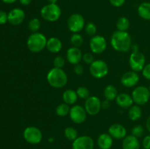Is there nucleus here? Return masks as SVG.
<instances>
[{
    "mask_svg": "<svg viewBox=\"0 0 150 149\" xmlns=\"http://www.w3.org/2000/svg\"><path fill=\"white\" fill-rule=\"evenodd\" d=\"M112 48L118 52H128L132 48V39L127 32L115 31L111 37Z\"/></svg>",
    "mask_w": 150,
    "mask_h": 149,
    "instance_id": "f257e3e1",
    "label": "nucleus"
},
{
    "mask_svg": "<svg viewBox=\"0 0 150 149\" xmlns=\"http://www.w3.org/2000/svg\"><path fill=\"white\" fill-rule=\"evenodd\" d=\"M46 80L51 87L54 89H62L67 83L68 77L62 69L54 67L48 71Z\"/></svg>",
    "mask_w": 150,
    "mask_h": 149,
    "instance_id": "f03ea898",
    "label": "nucleus"
},
{
    "mask_svg": "<svg viewBox=\"0 0 150 149\" xmlns=\"http://www.w3.org/2000/svg\"><path fill=\"white\" fill-rule=\"evenodd\" d=\"M48 39L46 37L40 32H34L31 34L27 39L26 45L32 53H40L46 48Z\"/></svg>",
    "mask_w": 150,
    "mask_h": 149,
    "instance_id": "7ed1b4c3",
    "label": "nucleus"
},
{
    "mask_svg": "<svg viewBox=\"0 0 150 149\" xmlns=\"http://www.w3.org/2000/svg\"><path fill=\"white\" fill-rule=\"evenodd\" d=\"M62 10L57 4H50L43 6L40 10V15L45 20L48 22H55L59 19Z\"/></svg>",
    "mask_w": 150,
    "mask_h": 149,
    "instance_id": "20e7f679",
    "label": "nucleus"
},
{
    "mask_svg": "<svg viewBox=\"0 0 150 149\" xmlns=\"http://www.w3.org/2000/svg\"><path fill=\"white\" fill-rule=\"evenodd\" d=\"M108 66L105 61L101 59L95 60L89 65V72L95 78L100 79L108 74Z\"/></svg>",
    "mask_w": 150,
    "mask_h": 149,
    "instance_id": "39448f33",
    "label": "nucleus"
},
{
    "mask_svg": "<svg viewBox=\"0 0 150 149\" xmlns=\"http://www.w3.org/2000/svg\"><path fill=\"white\" fill-rule=\"evenodd\" d=\"M134 103L136 105H144L149 102L150 99V91L149 88L144 86H137L133 91L131 94Z\"/></svg>",
    "mask_w": 150,
    "mask_h": 149,
    "instance_id": "423d86ee",
    "label": "nucleus"
},
{
    "mask_svg": "<svg viewBox=\"0 0 150 149\" xmlns=\"http://www.w3.org/2000/svg\"><path fill=\"white\" fill-rule=\"evenodd\" d=\"M129 65L133 71H142L146 65V58L144 53L139 51H133L129 58Z\"/></svg>",
    "mask_w": 150,
    "mask_h": 149,
    "instance_id": "0eeeda50",
    "label": "nucleus"
},
{
    "mask_svg": "<svg viewBox=\"0 0 150 149\" xmlns=\"http://www.w3.org/2000/svg\"><path fill=\"white\" fill-rule=\"evenodd\" d=\"M23 137L28 143L37 145L42 140V133L38 127L31 126L26 127L23 133Z\"/></svg>",
    "mask_w": 150,
    "mask_h": 149,
    "instance_id": "6e6552de",
    "label": "nucleus"
},
{
    "mask_svg": "<svg viewBox=\"0 0 150 149\" xmlns=\"http://www.w3.org/2000/svg\"><path fill=\"white\" fill-rule=\"evenodd\" d=\"M67 26L72 33H79L85 27V20L79 13H73L68 18Z\"/></svg>",
    "mask_w": 150,
    "mask_h": 149,
    "instance_id": "1a4fd4ad",
    "label": "nucleus"
},
{
    "mask_svg": "<svg viewBox=\"0 0 150 149\" xmlns=\"http://www.w3.org/2000/svg\"><path fill=\"white\" fill-rule=\"evenodd\" d=\"M69 115L73 123L76 124H81L86 121L87 112L85 108L81 105H76L70 108Z\"/></svg>",
    "mask_w": 150,
    "mask_h": 149,
    "instance_id": "9d476101",
    "label": "nucleus"
},
{
    "mask_svg": "<svg viewBox=\"0 0 150 149\" xmlns=\"http://www.w3.org/2000/svg\"><path fill=\"white\" fill-rule=\"evenodd\" d=\"M89 48L93 53H103L107 48V42L105 37L101 35H95L92 37L89 40Z\"/></svg>",
    "mask_w": 150,
    "mask_h": 149,
    "instance_id": "9b49d317",
    "label": "nucleus"
},
{
    "mask_svg": "<svg viewBox=\"0 0 150 149\" xmlns=\"http://www.w3.org/2000/svg\"><path fill=\"white\" fill-rule=\"evenodd\" d=\"M101 101L98 96H90L85 100L84 108L87 114L90 115H95L100 111Z\"/></svg>",
    "mask_w": 150,
    "mask_h": 149,
    "instance_id": "f8f14e48",
    "label": "nucleus"
},
{
    "mask_svg": "<svg viewBox=\"0 0 150 149\" xmlns=\"http://www.w3.org/2000/svg\"><path fill=\"white\" fill-rule=\"evenodd\" d=\"M95 142L87 135L78 137L72 143V149H94Z\"/></svg>",
    "mask_w": 150,
    "mask_h": 149,
    "instance_id": "ddd939ff",
    "label": "nucleus"
},
{
    "mask_svg": "<svg viewBox=\"0 0 150 149\" xmlns=\"http://www.w3.org/2000/svg\"><path fill=\"white\" fill-rule=\"evenodd\" d=\"M139 81V75L136 72L128 71L122 74L121 83L126 88H133L137 85Z\"/></svg>",
    "mask_w": 150,
    "mask_h": 149,
    "instance_id": "4468645a",
    "label": "nucleus"
},
{
    "mask_svg": "<svg viewBox=\"0 0 150 149\" xmlns=\"http://www.w3.org/2000/svg\"><path fill=\"white\" fill-rule=\"evenodd\" d=\"M108 133L116 140H123L127 136V129L123 125L120 124H114L110 126Z\"/></svg>",
    "mask_w": 150,
    "mask_h": 149,
    "instance_id": "2eb2a0df",
    "label": "nucleus"
},
{
    "mask_svg": "<svg viewBox=\"0 0 150 149\" xmlns=\"http://www.w3.org/2000/svg\"><path fill=\"white\" fill-rule=\"evenodd\" d=\"M66 58L70 64L76 65L81 62L83 58V54L80 48L72 46L67 49L66 53Z\"/></svg>",
    "mask_w": 150,
    "mask_h": 149,
    "instance_id": "dca6fc26",
    "label": "nucleus"
},
{
    "mask_svg": "<svg viewBox=\"0 0 150 149\" xmlns=\"http://www.w3.org/2000/svg\"><path fill=\"white\" fill-rule=\"evenodd\" d=\"M25 19V13L20 8H14L8 13V22L12 25L21 24Z\"/></svg>",
    "mask_w": 150,
    "mask_h": 149,
    "instance_id": "f3484780",
    "label": "nucleus"
},
{
    "mask_svg": "<svg viewBox=\"0 0 150 149\" xmlns=\"http://www.w3.org/2000/svg\"><path fill=\"white\" fill-rule=\"evenodd\" d=\"M113 138L108 133L100 134L97 140V144L100 149H111L113 145Z\"/></svg>",
    "mask_w": 150,
    "mask_h": 149,
    "instance_id": "a211bd4d",
    "label": "nucleus"
},
{
    "mask_svg": "<svg viewBox=\"0 0 150 149\" xmlns=\"http://www.w3.org/2000/svg\"><path fill=\"white\" fill-rule=\"evenodd\" d=\"M117 105L121 108H129L133 105V99L130 95L126 93H121L117 95L116 98Z\"/></svg>",
    "mask_w": 150,
    "mask_h": 149,
    "instance_id": "6ab92c4d",
    "label": "nucleus"
},
{
    "mask_svg": "<svg viewBox=\"0 0 150 149\" xmlns=\"http://www.w3.org/2000/svg\"><path fill=\"white\" fill-rule=\"evenodd\" d=\"M122 149H140V143L137 137L130 134L122 140Z\"/></svg>",
    "mask_w": 150,
    "mask_h": 149,
    "instance_id": "aec40b11",
    "label": "nucleus"
},
{
    "mask_svg": "<svg viewBox=\"0 0 150 149\" xmlns=\"http://www.w3.org/2000/svg\"><path fill=\"white\" fill-rule=\"evenodd\" d=\"M46 48L50 53H57L62 48V43L59 38L52 37L48 39L46 43Z\"/></svg>",
    "mask_w": 150,
    "mask_h": 149,
    "instance_id": "412c9836",
    "label": "nucleus"
},
{
    "mask_svg": "<svg viewBox=\"0 0 150 149\" xmlns=\"http://www.w3.org/2000/svg\"><path fill=\"white\" fill-rule=\"evenodd\" d=\"M77 93L76 91L73 90V89H67L64 91L62 93V99L64 101V103L67 104L69 105H74L78 100Z\"/></svg>",
    "mask_w": 150,
    "mask_h": 149,
    "instance_id": "4be33fe9",
    "label": "nucleus"
},
{
    "mask_svg": "<svg viewBox=\"0 0 150 149\" xmlns=\"http://www.w3.org/2000/svg\"><path fill=\"white\" fill-rule=\"evenodd\" d=\"M129 118L131 121H136L141 118L142 115V110L141 107L138 105H132L130 108H129L128 112H127Z\"/></svg>",
    "mask_w": 150,
    "mask_h": 149,
    "instance_id": "5701e85b",
    "label": "nucleus"
},
{
    "mask_svg": "<svg viewBox=\"0 0 150 149\" xmlns=\"http://www.w3.org/2000/svg\"><path fill=\"white\" fill-rule=\"evenodd\" d=\"M138 14L144 20H150V2H143L138 7Z\"/></svg>",
    "mask_w": 150,
    "mask_h": 149,
    "instance_id": "b1692460",
    "label": "nucleus"
},
{
    "mask_svg": "<svg viewBox=\"0 0 150 149\" xmlns=\"http://www.w3.org/2000/svg\"><path fill=\"white\" fill-rule=\"evenodd\" d=\"M118 94L117 89L113 85H108L104 89V96H105V99H108L109 101L116 99Z\"/></svg>",
    "mask_w": 150,
    "mask_h": 149,
    "instance_id": "393cba45",
    "label": "nucleus"
},
{
    "mask_svg": "<svg viewBox=\"0 0 150 149\" xmlns=\"http://www.w3.org/2000/svg\"><path fill=\"white\" fill-rule=\"evenodd\" d=\"M116 26H117V29L118 31L127 32V30L130 27V20L127 17L122 16L120 18H118Z\"/></svg>",
    "mask_w": 150,
    "mask_h": 149,
    "instance_id": "a878e982",
    "label": "nucleus"
},
{
    "mask_svg": "<svg viewBox=\"0 0 150 149\" xmlns=\"http://www.w3.org/2000/svg\"><path fill=\"white\" fill-rule=\"evenodd\" d=\"M70 108V105L66 103H62L59 105L56 108V114L59 117H65L66 115H69Z\"/></svg>",
    "mask_w": 150,
    "mask_h": 149,
    "instance_id": "bb28decb",
    "label": "nucleus"
},
{
    "mask_svg": "<svg viewBox=\"0 0 150 149\" xmlns=\"http://www.w3.org/2000/svg\"><path fill=\"white\" fill-rule=\"evenodd\" d=\"M64 135L70 141H74L78 137V131L74 127H67L64 130Z\"/></svg>",
    "mask_w": 150,
    "mask_h": 149,
    "instance_id": "cd10ccee",
    "label": "nucleus"
},
{
    "mask_svg": "<svg viewBox=\"0 0 150 149\" xmlns=\"http://www.w3.org/2000/svg\"><path fill=\"white\" fill-rule=\"evenodd\" d=\"M70 40L73 47H76V48H80L83 43V37L79 33H73V34L70 37Z\"/></svg>",
    "mask_w": 150,
    "mask_h": 149,
    "instance_id": "c85d7f7f",
    "label": "nucleus"
},
{
    "mask_svg": "<svg viewBox=\"0 0 150 149\" xmlns=\"http://www.w3.org/2000/svg\"><path fill=\"white\" fill-rule=\"evenodd\" d=\"M41 26V22L37 18H34L29 20V23H28V29L34 33V32H38L39 29L40 28Z\"/></svg>",
    "mask_w": 150,
    "mask_h": 149,
    "instance_id": "c756f323",
    "label": "nucleus"
},
{
    "mask_svg": "<svg viewBox=\"0 0 150 149\" xmlns=\"http://www.w3.org/2000/svg\"><path fill=\"white\" fill-rule=\"evenodd\" d=\"M85 32L89 36L93 37L96 35L97 33V26L92 22H89L86 25H85Z\"/></svg>",
    "mask_w": 150,
    "mask_h": 149,
    "instance_id": "7c9ffc66",
    "label": "nucleus"
},
{
    "mask_svg": "<svg viewBox=\"0 0 150 149\" xmlns=\"http://www.w3.org/2000/svg\"><path fill=\"white\" fill-rule=\"evenodd\" d=\"M76 93H77L78 96L81 99H86L88 97H89V91L87 88L84 87V86H80L76 90Z\"/></svg>",
    "mask_w": 150,
    "mask_h": 149,
    "instance_id": "2f4dec72",
    "label": "nucleus"
},
{
    "mask_svg": "<svg viewBox=\"0 0 150 149\" xmlns=\"http://www.w3.org/2000/svg\"><path fill=\"white\" fill-rule=\"evenodd\" d=\"M132 135L135 136L137 138L141 137L144 134V129L142 125H136L133 127L131 129Z\"/></svg>",
    "mask_w": 150,
    "mask_h": 149,
    "instance_id": "473e14b6",
    "label": "nucleus"
},
{
    "mask_svg": "<svg viewBox=\"0 0 150 149\" xmlns=\"http://www.w3.org/2000/svg\"><path fill=\"white\" fill-rule=\"evenodd\" d=\"M53 63H54V67L62 69V67L65 64V60H64V57L62 56H57L54 58Z\"/></svg>",
    "mask_w": 150,
    "mask_h": 149,
    "instance_id": "72a5a7b5",
    "label": "nucleus"
},
{
    "mask_svg": "<svg viewBox=\"0 0 150 149\" xmlns=\"http://www.w3.org/2000/svg\"><path fill=\"white\" fill-rule=\"evenodd\" d=\"M82 60H83L85 64L90 65L95 61V58H94V56L92 53H86L83 55Z\"/></svg>",
    "mask_w": 150,
    "mask_h": 149,
    "instance_id": "f704fd0d",
    "label": "nucleus"
},
{
    "mask_svg": "<svg viewBox=\"0 0 150 149\" xmlns=\"http://www.w3.org/2000/svg\"><path fill=\"white\" fill-rule=\"evenodd\" d=\"M142 74L147 80H150V63L146 64L142 70Z\"/></svg>",
    "mask_w": 150,
    "mask_h": 149,
    "instance_id": "c9c22d12",
    "label": "nucleus"
},
{
    "mask_svg": "<svg viewBox=\"0 0 150 149\" xmlns=\"http://www.w3.org/2000/svg\"><path fill=\"white\" fill-rule=\"evenodd\" d=\"M142 145L144 148L150 149V134L146 135L142 140Z\"/></svg>",
    "mask_w": 150,
    "mask_h": 149,
    "instance_id": "e433bc0d",
    "label": "nucleus"
},
{
    "mask_svg": "<svg viewBox=\"0 0 150 149\" xmlns=\"http://www.w3.org/2000/svg\"><path fill=\"white\" fill-rule=\"evenodd\" d=\"M8 21V14L0 10V24H4Z\"/></svg>",
    "mask_w": 150,
    "mask_h": 149,
    "instance_id": "4c0bfd02",
    "label": "nucleus"
},
{
    "mask_svg": "<svg viewBox=\"0 0 150 149\" xmlns=\"http://www.w3.org/2000/svg\"><path fill=\"white\" fill-rule=\"evenodd\" d=\"M73 71L78 75H81L83 74V66L81 65L80 64H78L74 65V68H73Z\"/></svg>",
    "mask_w": 150,
    "mask_h": 149,
    "instance_id": "58836bf2",
    "label": "nucleus"
},
{
    "mask_svg": "<svg viewBox=\"0 0 150 149\" xmlns=\"http://www.w3.org/2000/svg\"><path fill=\"white\" fill-rule=\"evenodd\" d=\"M109 2L114 7H120L125 4V0H109Z\"/></svg>",
    "mask_w": 150,
    "mask_h": 149,
    "instance_id": "ea45409f",
    "label": "nucleus"
},
{
    "mask_svg": "<svg viewBox=\"0 0 150 149\" xmlns=\"http://www.w3.org/2000/svg\"><path fill=\"white\" fill-rule=\"evenodd\" d=\"M101 107H102L103 109L107 110L110 107V101L108 100V99H105L103 102H101Z\"/></svg>",
    "mask_w": 150,
    "mask_h": 149,
    "instance_id": "a19ab883",
    "label": "nucleus"
},
{
    "mask_svg": "<svg viewBox=\"0 0 150 149\" xmlns=\"http://www.w3.org/2000/svg\"><path fill=\"white\" fill-rule=\"evenodd\" d=\"M19 1H20V3L21 4H23V5H29V4H31V2H32V0H19Z\"/></svg>",
    "mask_w": 150,
    "mask_h": 149,
    "instance_id": "79ce46f5",
    "label": "nucleus"
},
{
    "mask_svg": "<svg viewBox=\"0 0 150 149\" xmlns=\"http://www.w3.org/2000/svg\"><path fill=\"white\" fill-rule=\"evenodd\" d=\"M146 129L148 130V131L150 133V115L147 118L146 121Z\"/></svg>",
    "mask_w": 150,
    "mask_h": 149,
    "instance_id": "37998d69",
    "label": "nucleus"
},
{
    "mask_svg": "<svg viewBox=\"0 0 150 149\" xmlns=\"http://www.w3.org/2000/svg\"><path fill=\"white\" fill-rule=\"evenodd\" d=\"M3 2L6 3V4H12V3L16 2L17 0H1Z\"/></svg>",
    "mask_w": 150,
    "mask_h": 149,
    "instance_id": "c03bdc74",
    "label": "nucleus"
},
{
    "mask_svg": "<svg viewBox=\"0 0 150 149\" xmlns=\"http://www.w3.org/2000/svg\"><path fill=\"white\" fill-rule=\"evenodd\" d=\"M48 1L50 3V4H57L58 0H48Z\"/></svg>",
    "mask_w": 150,
    "mask_h": 149,
    "instance_id": "a18cd8bd",
    "label": "nucleus"
},
{
    "mask_svg": "<svg viewBox=\"0 0 150 149\" xmlns=\"http://www.w3.org/2000/svg\"><path fill=\"white\" fill-rule=\"evenodd\" d=\"M149 91H150V84H149Z\"/></svg>",
    "mask_w": 150,
    "mask_h": 149,
    "instance_id": "49530a36",
    "label": "nucleus"
},
{
    "mask_svg": "<svg viewBox=\"0 0 150 149\" xmlns=\"http://www.w3.org/2000/svg\"><path fill=\"white\" fill-rule=\"evenodd\" d=\"M144 149H145V148H144Z\"/></svg>",
    "mask_w": 150,
    "mask_h": 149,
    "instance_id": "de8ad7c7",
    "label": "nucleus"
}]
</instances>
